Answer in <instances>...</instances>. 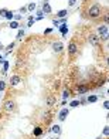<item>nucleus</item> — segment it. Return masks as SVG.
Listing matches in <instances>:
<instances>
[{"mask_svg":"<svg viewBox=\"0 0 109 139\" xmlns=\"http://www.w3.org/2000/svg\"><path fill=\"white\" fill-rule=\"evenodd\" d=\"M61 105H62V106L67 105V101H65V99H62V101H61Z\"/></svg>","mask_w":109,"mask_h":139,"instance_id":"nucleus-36","label":"nucleus"},{"mask_svg":"<svg viewBox=\"0 0 109 139\" xmlns=\"http://www.w3.org/2000/svg\"><path fill=\"white\" fill-rule=\"evenodd\" d=\"M51 132H52V133H55V135H61V133H62V128H61L59 125H52Z\"/></svg>","mask_w":109,"mask_h":139,"instance_id":"nucleus-11","label":"nucleus"},{"mask_svg":"<svg viewBox=\"0 0 109 139\" xmlns=\"http://www.w3.org/2000/svg\"><path fill=\"white\" fill-rule=\"evenodd\" d=\"M4 48V46H3V44H1V43H0V51H1V50Z\"/></svg>","mask_w":109,"mask_h":139,"instance_id":"nucleus-37","label":"nucleus"},{"mask_svg":"<svg viewBox=\"0 0 109 139\" xmlns=\"http://www.w3.org/2000/svg\"><path fill=\"white\" fill-rule=\"evenodd\" d=\"M8 27H10V28H18L20 24H18V21H16V20H11V21L8 23Z\"/></svg>","mask_w":109,"mask_h":139,"instance_id":"nucleus-18","label":"nucleus"},{"mask_svg":"<svg viewBox=\"0 0 109 139\" xmlns=\"http://www.w3.org/2000/svg\"><path fill=\"white\" fill-rule=\"evenodd\" d=\"M45 104H47V106L55 105V97H54V95H48L47 99H45Z\"/></svg>","mask_w":109,"mask_h":139,"instance_id":"nucleus-10","label":"nucleus"},{"mask_svg":"<svg viewBox=\"0 0 109 139\" xmlns=\"http://www.w3.org/2000/svg\"><path fill=\"white\" fill-rule=\"evenodd\" d=\"M101 38H102L103 41H108V38H109V37H108V36H101Z\"/></svg>","mask_w":109,"mask_h":139,"instance_id":"nucleus-35","label":"nucleus"},{"mask_svg":"<svg viewBox=\"0 0 109 139\" xmlns=\"http://www.w3.org/2000/svg\"><path fill=\"white\" fill-rule=\"evenodd\" d=\"M55 16H57V19H67V16H68V10H67V9H62V10H58Z\"/></svg>","mask_w":109,"mask_h":139,"instance_id":"nucleus-9","label":"nucleus"},{"mask_svg":"<svg viewBox=\"0 0 109 139\" xmlns=\"http://www.w3.org/2000/svg\"><path fill=\"white\" fill-rule=\"evenodd\" d=\"M3 61H4V60H3V57H1V56H0V63H1V64H3Z\"/></svg>","mask_w":109,"mask_h":139,"instance_id":"nucleus-38","label":"nucleus"},{"mask_svg":"<svg viewBox=\"0 0 109 139\" xmlns=\"http://www.w3.org/2000/svg\"><path fill=\"white\" fill-rule=\"evenodd\" d=\"M68 114H69V109H68V108H62V109L59 111V114H58V119H59V122H64V121L67 119Z\"/></svg>","mask_w":109,"mask_h":139,"instance_id":"nucleus-3","label":"nucleus"},{"mask_svg":"<svg viewBox=\"0 0 109 139\" xmlns=\"http://www.w3.org/2000/svg\"><path fill=\"white\" fill-rule=\"evenodd\" d=\"M52 24H54V27H59L61 26V20L59 19H54L52 20Z\"/></svg>","mask_w":109,"mask_h":139,"instance_id":"nucleus-23","label":"nucleus"},{"mask_svg":"<svg viewBox=\"0 0 109 139\" xmlns=\"http://www.w3.org/2000/svg\"><path fill=\"white\" fill-rule=\"evenodd\" d=\"M34 1H40V0H34Z\"/></svg>","mask_w":109,"mask_h":139,"instance_id":"nucleus-39","label":"nucleus"},{"mask_svg":"<svg viewBox=\"0 0 109 139\" xmlns=\"http://www.w3.org/2000/svg\"><path fill=\"white\" fill-rule=\"evenodd\" d=\"M68 97H69V91H68V90H64V91H62V99H67Z\"/></svg>","mask_w":109,"mask_h":139,"instance_id":"nucleus-26","label":"nucleus"},{"mask_svg":"<svg viewBox=\"0 0 109 139\" xmlns=\"http://www.w3.org/2000/svg\"><path fill=\"white\" fill-rule=\"evenodd\" d=\"M52 51L54 53H61L62 50H64V44L61 43V41H55V43H52Z\"/></svg>","mask_w":109,"mask_h":139,"instance_id":"nucleus-4","label":"nucleus"},{"mask_svg":"<svg viewBox=\"0 0 109 139\" xmlns=\"http://www.w3.org/2000/svg\"><path fill=\"white\" fill-rule=\"evenodd\" d=\"M52 33V28H45L44 30V34H51Z\"/></svg>","mask_w":109,"mask_h":139,"instance_id":"nucleus-33","label":"nucleus"},{"mask_svg":"<svg viewBox=\"0 0 109 139\" xmlns=\"http://www.w3.org/2000/svg\"><path fill=\"white\" fill-rule=\"evenodd\" d=\"M0 97H1V94H0Z\"/></svg>","mask_w":109,"mask_h":139,"instance_id":"nucleus-40","label":"nucleus"},{"mask_svg":"<svg viewBox=\"0 0 109 139\" xmlns=\"http://www.w3.org/2000/svg\"><path fill=\"white\" fill-rule=\"evenodd\" d=\"M41 10H42V13H44V16L45 14H50L51 11H52V9H51V6H50V3L45 0L44 3H42V7H41Z\"/></svg>","mask_w":109,"mask_h":139,"instance_id":"nucleus-6","label":"nucleus"},{"mask_svg":"<svg viewBox=\"0 0 109 139\" xmlns=\"http://www.w3.org/2000/svg\"><path fill=\"white\" fill-rule=\"evenodd\" d=\"M6 11H7V9H1V10H0V19H4Z\"/></svg>","mask_w":109,"mask_h":139,"instance_id":"nucleus-28","label":"nucleus"},{"mask_svg":"<svg viewBox=\"0 0 109 139\" xmlns=\"http://www.w3.org/2000/svg\"><path fill=\"white\" fill-rule=\"evenodd\" d=\"M96 101H98V95H88V98H86L88 104H95Z\"/></svg>","mask_w":109,"mask_h":139,"instance_id":"nucleus-14","label":"nucleus"},{"mask_svg":"<svg viewBox=\"0 0 109 139\" xmlns=\"http://www.w3.org/2000/svg\"><path fill=\"white\" fill-rule=\"evenodd\" d=\"M33 133H34V136H41V135H42V129L40 128V126H35V128H34V131H33Z\"/></svg>","mask_w":109,"mask_h":139,"instance_id":"nucleus-16","label":"nucleus"},{"mask_svg":"<svg viewBox=\"0 0 109 139\" xmlns=\"http://www.w3.org/2000/svg\"><path fill=\"white\" fill-rule=\"evenodd\" d=\"M88 16L92 17V19H96V17L101 16V6L99 4H92L89 10H88Z\"/></svg>","mask_w":109,"mask_h":139,"instance_id":"nucleus-1","label":"nucleus"},{"mask_svg":"<svg viewBox=\"0 0 109 139\" xmlns=\"http://www.w3.org/2000/svg\"><path fill=\"white\" fill-rule=\"evenodd\" d=\"M102 135H103V136H106V138H108V135H109V126H108V125H106V126H105V128H103V131H102Z\"/></svg>","mask_w":109,"mask_h":139,"instance_id":"nucleus-24","label":"nucleus"},{"mask_svg":"<svg viewBox=\"0 0 109 139\" xmlns=\"http://www.w3.org/2000/svg\"><path fill=\"white\" fill-rule=\"evenodd\" d=\"M34 21H35V20H34V17L30 16V17H28V21H27V27H31V26L34 24Z\"/></svg>","mask_w":109,"mask_h":139,"instance_id":"nucleus-22","label":"nucleus"},{"mask_svg":"<svg viewBox=\"0 0 109 139\" xmlns=\"http://www.w3.org/2000/svg\"><path fill=\"white\" fill-rule=\"evenodd\" d=\"M13 17H14V13H13V11H10V10H7V11H6V16H4V19H7V20H10V21H11V20H13Z\"/></svg>","mask_w":109,"mask_h":139,"instance_id":"nucleus-19","label":"nucleus"},{"mask_svg":"<svg viewBox=\"0 0 109 139\" xmlns=\"http://www.w3.org/2000/svg\"><path fill=\"white\" fill-rule=\"evenodd\" d=\"M88 41L92 44L93 47H98V46H99V37H98V36H95V34L88 36Z\"/></svg>","mask_w":109,"mask_h":139,"instance_id":"nucleus-5","label":"nucleus"},{"mask_svg":"<svg viewBox=\"0 0 109 139\" xmlns=\"http://www.w3.org/2000/svg\"><path fill=\"white\" fill-rule=\"evenodd\" d=\"M23 36H24V30L21 28V30H18V33H17V40H20V38H23Z\"/></svg>","mask_w":109,"mask_h":139,"instance_id":"nucleus-25","label":"nucleus"},{"mask_svg":"<svg viewBox=\"0 0 109 139\" xmlns=\"http://www.w3.org/2000/svg\"><path fill=\"white\" fill-rule=\"evenodd\" d=\"M58 28H59V33L62 34V36H67V34H68V27H67V24L59 26Z\"/></svg>","mask_w":109,"mask_h":139,"instance_id":"nucleus-15","label":"nucleus"},{"mask_svg":"<svg viewBox=\"0 0 109 139\" xmlns=\"http://www.w3.org/2000/svg\"><path fill=\"white\" fill-rule=\"evenodd\" d=\"M85 92H88V88H86L85 85H79V87L76 88V94H79V95H84Z\"/></svg>","mask_w":109,"mask_h":139,"instance_id":"nucleus-13","label":"nucleus"},{"mask_svg":"<svg viewBox=\"0 0 109 139\" xmlns=\"http://www.w3.org/2000/svg\"><path fill=\"white\" fill-rule=\"evenodd\" d=\"M14 108H16V102H14V101L8 99V101H6V102H4V111L11 112V111H14Z\"/></svg>","mask_w":109,"mask_h":139,"instance_id":"nucleus-2","label":"nucleus"},{"mask_svg":"<svg viewBox=\"0 0 109 139\" xmlns=\"http://www.w3.org/2000/svg\"><path fill=\"white\" fill-rule=\"evenodd\" d=\"M102 106H103V108H105L106 111H108V109H109V101H108V99H106V101L103 102V105H102Z\"/></svg>","mask_w":109,"mask_h":139,"instance_id":"nucleus-31","label":"nucleus"},{"mask_svg":"<svg viewBox=\"0 0 109 139\" xmlns=\"http://www.w3.org/2000/svg\"><path fill=\"white\" fill-rule=\"evenodd\" d=\"M4 90H6V82H4V81H0V94H1Z\"/></svg>","mask_w":109,"mask_h":139,"instance_id":"nucleus-27","label":"nucleus"},{"mask_svg":"<svg viewBox=\"0 0 109 139\" xmlns=\"http://www.w3.org/2000/svg\"><path fill=\"white\" fill-rule=\"evenodd\" d=\"M23 19V16L21 14H14V17H13V20H16V21H20Z\"/></svg>","mask_w":109,"mask_h":139,"instance_id":"nucleus-30","label":"nucleus"},{"mask_svg":"<svg viewBox=\"0 0 109 139\" xmlns=\"http://www.w3.org/2000/svg\"><path fill=\"white\" fill-rule=\"evenodd\" d=\"M35 9H37V3H35V1H31V3L27 6V11H34Z\"/></svg>","mask_w":109,"mask_h":139,"instance_id":"nucleus-17","label":"nucleus"},{"mask_svg":"<svg viewBox=\"0 0 109 139\" xmlns=\"http://www.w3.org/2000/svg\"><path fill=\"white\" fill-rule=\"evenodd\" d=\"M79 105H81V104H79V101H78V99H72V101H71V104H69L71 108H76V106H79Z\"/></svg>","mask_w":109,"mask_h":139,"instance_id":"nucleus-20","label":"nucleus"},{"mask_svg":"<svg viewBox=\"0 0 109 139\" xmlns=\"http://www.w3.org/2000/svg\"><path fill=\"white\" fill-rule=\"evenodd\" d=\"M76 51H78L76 44H75V43H69V44H68V53H69V56H74V54H76Z\"/></svg>","mask_w":109,"mask_h":139,"instance_id":"nucleus-7","label":"nucleus"},{"mask_svg":"<svg viewBox=\"0 0 109 139\" xmlns=\"http://www.w3.org/2000/svg\"><path fill=\"white\" fill-rule=\"evenodd\" d=\"M13 47H14V43H10V44H8V46H7V53H10Z\"/></svg>","mask_w":109,"mask_h":139,"instance_id":"nucleus-32","label":"nucleus"},{"mask_svg":"<svg viewBox=\"0 0 109 139\" xmlns=\"http://www.w3.org/2000/svg\"><path fill=\"white\" fill-rule=\"evenodd\" d=\"M20 81H21V78H20L18 75H13V77L10 78V84H11V85H18Z\"/></svg>","mask_w":109,"mask_h":139,"instance_id":"nucleus-12","label":"nucleus"},{"mask_svg":"<svg viewBox=\"0 0 109 139\" xmlns=\"http://www.w3.org/2000/svg\"><path fill=\"white\" fill-rule=\"evenodd\" d=\"M98 34H99V36H108L109 34L108 26L103 24V26H101V27H98Z\"/></svg>","mask_w":109,"mask_h":139,"instance_id":"nucleus-8","label":"nucleus"},{"mask_svg":"<svg viewBox=\"0 0 109 139\" xmlns=\"http://www.w3.org/2000/svg\"><path fill=\"white\" fill-rule=\"evenodd\" d=\"M24 11H27V6H24V7L20 9V13H24Z\"/></svg>","mask_w":109,"mask_h":139,"instance_id":"nucleus-34","label":"nucleus"},{"mask_svg":"<svg viewBox=\"0 0 109 139\" xmlns=\"http://www.w3.org/2000/svg\"><path fill=\"white\" fill-rule=\"evenodd\" d=\"M76 1H78V0H68V6H69V7H74L76 4Z\"/></svg>","mask_w":109,"mask_h":139,"instance_id":"nucleus-29","label":"nucleus"},{"mask_svg":"<svg viewBox=\"0 0 109 139\" xmlns=\"http://www.w3.org/2000/svg\"><path fill=\"white\" fill-rule=\"evenodd\" d=\"M8 70V61H3V70H1V73L6 74Z\"/></svg>","mask_w":109,"mask_h":139,"instance_id":"nucleus-21","label":"nucleus"}]
</instances>
